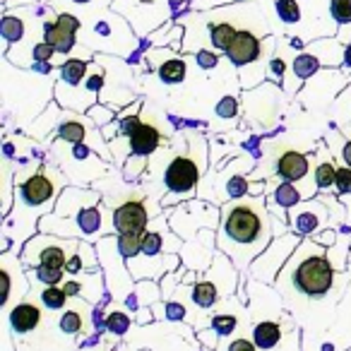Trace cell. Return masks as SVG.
Wrapping results in <instances>:
<instances>
[{
    "label": "cell",
    "mask_w": 351,
    "mask_h": 351,
    "mask_svg": "<svg viewBox=\"0 0 351 351\" xmlns=\"http://www.w3.org/2000/svg\"><path fill=\"white\" fill-rule=\"evenodd\" d=\"M269 243V215L265 212L263 197H250L221 212L219 245L239 265H248Z\"/></svg>",
    "instance_id": "cell-1"
},
{
    "label": "cell",
    "mask_w": 351,
    "mask_h": 351,
    "mask_svg": "<svg viewBox=\"0 0 351 351\" xmlns=\"http://www.w3.org/2000/svg\"><path fill=\"white\" fill-rule=\"evenodd\" d=\"M335 284V265L320 245L308 243V255L296 263L293 269V287L303 296H325Z\"/></svg>",
    "instance_id": "cell-2"
},
{
    "label": "cell",
    "mask_w": 351,
    "mask_h": 351,
    "mask_svg": "<svg viewBox=\"0 0 351 351\" xmlns=\"http://www.w3.org/2000/svg\"><path fill=\"white\" fill-rule=\"evenodd\" d=\"M274 51H277V39L272 34L267 39H260L255 32L239 29L234 41H231V46L226 49V58H229V63L236 70H243L258 65L265 56H274Z\"/></svg>",
    "instance_id": "cell-3"
},
{
    "label": "cell",
    "mask_w": 351,
    "mask_h": 351,
    "mask_svg": "<svg viewBox=\"0 0 351 351\" xmlns=\"http://www.w3.org/2000/svg\"><path fill=\"white\" fill-rule=\"evenodd\" d=\"M200 173V164L193 156H173L164 171V183L171 195H186L197 188Z\"/></svg>",
    "instance_id": "cell-4"
},
{
    "label": "cell",
    "mask_w": 351,
    "mask_h": 351,
    "mask_svg": "<svg viewBox=\"0 0 351 351\" xmlns=\"http://www.w3.org/2000/svg\"><path fill=\"white\" fill-rule=\"evenodd\" d=\"M152 68H156V77L166 87H178V84L186 82L188 75V58L186 56H178V51L173 49H152L147 53Z\"/></svg>",
    "instance_id": "cell-5"
},
{
    "label": "cell",
    "mask_w": 351,
    "mask_h": 351,
    "mask_svg": "<svg viewBox=\"0 0 351 351\" xmlns=\"http://www.w3.org/2000/svg\"><path fill=\"white\" fill-rule=\"evenodd\" d=\"M320 70H322V63L315 53H311L308 49L296 53L291 60V70H287V77H284V84H282L284 94H287V97H296L303 84L311 77H315Z\"/></svg>",
    "instance_id": "cell-6"
},
{
    "label": "cell",
    "mask_w": 351,
    "mask_h": 351,
    "mask_svg": "<svg viewBox=\"0 0 351 351\" xmlns=\"http://www.w3.org/2000/svg\"><path fill=\"white\" fill-rule=\"evenodd\" d=\"M17 195L25 200V205L29 207H46L56 195V186L51 181L49 176H46V169H39L34 176H29L25 183L20 186Z\"/></svg>",
    "instance_id": "cell-7"
},
{
    "label": "cell",
    "mask_w": 351,
    "mask_h": 351,
    "mask_svg": "<svg viewBox=\"0 0 351 351\" xmlns=\"http://www.w3.org/2000/svg\"><path fill=\"white\" fill-rule=\"evenodd\" d=\"M147 210L140 200H128L113 212V229L118 234H137V231L147 229Z\"/></svg>",
    "instance_id": "cell-8"
},
{
    "label": "cell",
    "mask_w": 351,
    "mask_h": 351,
    "mask_svg": "<svg viewBox=\"0 0 351 351\" xmlns=\"http://www.w3.org/2000/svg\"><path fill=\"white\" fill-rule=\"evenodd\" d=\"M325 207L320 202H308V205H296L291 212V229L298 236H311L325 226Z\"/></svg>",
    "instance_id": "cell-9"
},
{
    "label": "cell",
    "mask_w": 351,
    "mask_h": 351,
    "mask_svg": "<svg viewBox=\"0 0 351 351\" xmlns=\"http://www.w3.org/2000/svg\"><path fill=\"white\" fill-rule=\"evenodd\" d=\"M164 142V135L156 125L152 123H140V125L132 130V135L128 137V147L135 156H149L154 154L156 149L161 147Z\"/></svg>",
    "instance_id": "cell-10"
},
{
    "label": "cell",
    "mask_w": 351,
    "mask_h": 351,
    "mask_svg": "<svg viewBox=\"0 0 351 351\" xmlns=\"http://www.w3.org/2000/svg\"><path fill=\"white\" fill-rule=\"evenodd\" d=\"M308 171H311V156L301 154V152H296V149L284 152L277 159V176L282 181L298 183L306 178Z\"/></svg>",
    "instance_id": "cell-11"
},
{
    "label": "cell",
    "mask_w": 351,
    "mask_h": 351,
    "mask_svg": "<svg viewBox=\"0 0 351 351\" xmlns=\"http://www.w3.org/2000/svg\"><path fill=\"white\" fill-rule=\"evenodd\" d=\"M308 51L311 53H315L317 58H320L322 68H341V63H344V51L346 46L341 44L337 36H332V39H315L308 44Z\"/></svg>",
    "instance_id": "cell-12"
},
{
    "label": "cell",
    "mask_w": 351,
    "mask_h": 351,
    "mask_svg": "<svg viewBox=\"0 0 351 351\" xmlns=\"http://www.w3.org/2000/svg\"><path fill=\"white\" fill-rule=\"evenodd\" d=\"M89 70H92V63L87 58H65L58 70L56 87H80L89 75Z\"/></svg>",
    "instance_id": "cell-13"
},
{
    "label": "cell",
    "mask_w": 351,
    "mask_h": 351,
    "mask_svg": "<svg viewBox=\"0 0 351 351\" xmlns=\"http://www.w3.org/2000/svg\"><path fill=\"white\" fill-rule=\"evenodd\" d=\"M41 29H44V41H49V44L53 46V49L58 51L60 56H70V53H73L75 44H77V39H75L77 34H75V32L60 27L58 22H56V17H53V20H46Z\"/></svg>",
    "instance_id": "cell-14"
},
{
    "label": "cell",
    "mask_w": 351,
    "mask_h": 351,
    "mask_svg": "<svg viewBox=\"0 0 351 351\" xmlns=\"http://www.w3.org/2000/svg\"><path fill=\"white\" fill-rule=\"evenodd\" d=\"M0 34H3V41H5V51H10V46L22 44L27 36V20L22 17V12H3V20H0Z\"/></svg>",
    "instance_id": "cell-15"
},
{
    "label": "cell",
    "mask_w": 351,
    "mask_h": 351,
    "mask_svg": "<svg viewBox=\"0 0 351 351\" xmlns=\"http://www.w3.org/2000/svg\"><path fill=\"white\" fill-rule=\"evenodd\" d=\"M41 322V311L34 303H20L12 308L10 313V325L15 332H32Z\"/></svg>",
    "instance_id": "cell-16"
},
{
    "label": "cell",
    "mask_w": 351,
    "mask_h": 351,
    "mask_svg": "<svg viewBox=\"0 0 351 351\" xmlns=\"http://www.w3.org/2000/svg\"><path fill=\"white\" fill-rule=\"evenodd\" d=\"M207 27H210V29H207V41L212 44V49H215L217 53H226V49H229L231 41H234L236 32H239L236 25L231 20H219Z\"/></svg>",
    "instance_id": "cell-17"
},
{
    "label": "cell",
    "mask_w": 351,
    "mask_h": 351,
    "mask_svg": "<svg viewBox=\"0 0 351 351\" xmlns=\"http://www.w3.org/2000/svg\"><path fill=\"white\" fill-rule=\"evenodd\" d=\"M70 250H75V243H63V241H49L44 248L39 250V263L51 265V267H63L68 260L73 258Z\"/></svg>",
    "instance_id": "cell-18"
},
{
    "label": "cell",
    "mask_w": 351,
    "mask_h": 351,
    "mask_svg": "<svg viewBox=\"0 0 351 351\" xmlns=\"http://www.w3.org/2000/svg\"><path fill=\"white\" fill-rule=\"evenodd\" d=\"M75 226L80 229L82 236H97L104 226V210L99 205H89V207H82L80 215H75Z\"/></svg>",
    "instance_id": "cell-19"
},
{
    "label": "cell",
    "mask_w": 351,
    "mask_h": 351,
    "mask_svg": "<svg viewBox=\"0 0 351 351\" xmlns=\"http://www.w3.org/2000/svg\"><path fill=\"white\" fill-rule=\"evenodd\" d=\"M89 135L87 125H84V118H68L58 125L56 130V140L68 142V145H77V142H84Z\"/></svg>",
    "instance_id": "cell-20"
},
{
    "label": "cell",
    "mask_w": 351,
    "mask_h": 351,
    "mask_svg": "<svg viewBox=\"0 0 351 351\" xmlns=\"http://www.w3.org/2000/svg\"><path fill=\"white\" fill-rule=\"evenodd\" d=\"M301 200H303V193L296 188V183H291V181H282L277 188H274L272 202L279 207V210H293V207H296Z\"/></svg>",
    "instance_id": "cell-21"
},
{
    "label": "cell",
    "mask_w": 351,
    "mask_h": 351,
    "mask_svg": "<svg viewBox=\"0 0 351 351\" xmlns=\"http://www.w3.org/2000/svg\"><path fill=\"white\" fill-rule=\"evenodd\" d=\"M274 12H277L279 22L287 27H296L303 20V10L298 0H274Z\"/></svg>",
    "instance_id": "cell-22"
},
{
    "label": "cell",
    "mask_w": 351,
    "mask_h": 351,
    "mask_svg": "<svg viewBox=\"0 0 351 351\" xmlns=\"http://www.w3.org/2000/svg\"><path fill=\"white\" fill-rule=\"evenodd\" d=\"M253 337L260 349H272V346H277L279 337H282V330H279L277 322H260V325H255Z\"/></svg>",
    "instance_id": "cell-23"
},
{
    "label": "cell",
    "mask_w": 351,
    "mask_h": 351,
    "mask_svg": "<svg viewBox=\"0 0 351 351\" xmlns=\"http://www.w3.org/2000/svg\"><path fill=\"white\" fill-rule=\"evenodd\" d=\"M147 231H137V234H118V253L123 258H137L142 253V243H145Z\"/></svg>",
    "instance_id": "cell-24"
},
{
    "label": "cell",
    "mask_w": 351,
    "mask_h": 351,
    "mask_svg": "<svg viewBox=\"0 0 351 351\" xmlns=\"http://www.w3.org/2000/svg\"><path fill=\"white\" fill-rule=\"evenodd\" d=\"M84 116L89 118V121L94 123L97 128H104V125H108V123H113L118 118V111L113 106H108V104H104V101H97L94 106H89L87 108V113Z\"/></svg>",
    "instance_id": "cell-25"
},
{
    "label": "cell",
    "mask_w": 351,
    "mask_h": 351,
    "mask_svg": "<svg viewBox=\"0 0 351 351\" xmlns=\"http://www.w3.org/2000/svg\"><path fill=\"white\" fill-rule=\"evenodd\" d=\"M315 186L320 191H330L332 186H337V166L330 159L320 161L315 169Z\"/></svg>",
    "instance_id": "cell-26"
},
{
    "label": "cell",
    "mask_w": 351,
    "mask_h": 351,
    "mask_svg": "<svg viewBox=\"0 0 351 351\" xmlns=\"http://www.w3.org/2000/svg\"><path fill=\"white\" fill-rule=\"evenodd\" d=\"M215 113L219 118H224V121H236L241 113V99L234 97V94H226V97H221L219 101H217Z\"/></svg>",
    "instance_id": "cell-27"
},
{
    "label": "cell",
    "mask_w": 351,
    "mask_h": 351,
    "mask_svg": "<svg viewBox=\"0 0 351 351\" xmlns=\"http://www.w3.org/2000/svg\"><path fill=\"white\" fill-rule=\"evenodd\" d=\"M287 70H289L287 60H284L279 53H274L272 58H269V63H267V82H272V84H284V77H287Z\"/></svg>",
    "instance_id": "cell-28"
},
{
    "label": "cell",
    "mask_w": 351,
    "mask_h": 351,
    "mask_svg": "<svg viewBox=\"0 0 351 351\" xmlns=\"http://www.w3.org/2000/svg\"><path fill=\"white\" fill-rule=\"evenodd\" d=\"M330 17L339 25H351V0H330Z\"/></svg>",
    "instance_id": "cell-29"
},
{
    "label": "cell",
    "mask_w": 351,
    "mask_h": 351,
    "mask_svg": "<svg viewBox=\"0 0 351 351\" xmlns=\"http://www.w3.org/2000/svg\"><path fill=\"white\" fill-rule=\"evenodd\" d=\"M41 301H44V306L51 308V311H58V308H63L65 301H68V291L58 289V284H53V287H49L41 293Z\"/></svg>",
    "instance_id": "cell-30"
},
{
    "label": "cell",
    "mask_w": 351,
    "mask_h": 351,
    "mask_svg": "<svg viewBox=\"0 0 351 351\" xmlns=\"http://www.w3.org/2000/svg\"><path fill=\"white\" fill-rule=\"evenodd\" d=\"M193 298H195L197 306L210 308L217 301V287L212 282H200L195 287V291H193Z\"/></svg>",
    "instance_id": "cell-31"
},
{
    "label": "cell",
    "mask_w": 351,
    "mask_h": 351,
    "mask_svg": "<svg viewBox=\"0 0 351 351\" xmlns=\"http://www.w3.org/2000/svg\"><path fill=\"white\" fill-rule=\"evenodd\" d=\"M36 277L41 279L44 284H49V287H53V284H60V279H63L65 269L63 267H51V265H44L39 263V267H36Z\"/></svg>",
    "instance_id": "cell-32"
},
{
    "label": "cell",
    "mask_w": 351,
    "mask_h": 351,
    "mask_svg": "<svg viewBox=\"0 0 351 351\" xmlns=\"http://www.w3.org/2000/svg\"><path fill=\"white\" fill-rule=\"evenodd\" d=\"M56 53H58V51H56L49 41H36V44L32 46V63H49Z\"/></svg>",
    "instance_id": "cell-33"
},
{
    "label": "cell",
    "mask_w": 351,
    "mask_h": 351,
    "mask_svg": "<svg viewBox=\"0 0 351 351\" xmlns=\"http://www.w3.org/2000/svg\"><path fill=\"white\" fill-rule=\"evenodd\" d=\"M161 248H164V239H161L156 231H147L145 243H142V255H147V258H154V255L161 253Z\"/></svg>",
    "instance_id": "cell-34"
},
{
    "label": "cell",
    "mask_w": 351,
    "mask_h": 351,
    "mask_svg": "<svg viewBox=\"0 0 351 351\" xmlns=\"http://www.w3.org/2000/svg\"><path fill=\"white\" fill-rule=\"evenodd\" d=\"M195 63L200 65L202 70H217V65H219V56L212 53L210 49H197L195 51Z\"/></svg>",
    "instance_id": "cell-35"
},
{
    "label": "cell",
    "mask_w": 351,
    "mask_h": 351,
    "mask_svg": "<svg viewBox=\"0 0 351 351\" xmlns=\"http://www.w3.org/2000/svg\"><path fill=\"white\" fill-rule=\"evenodd\" d=\"M337 191H339L341 195L351 193V166L344 164L337 169Z\"/></svg>",
    "instance_id": "cell-36"
},
{
    "label": "cell",
    "mask_w": 351,
    "mask_h": 351,
    "mask_svg": "<svg viewBox=\"0 0 351 351\" xmlns=\"http://www.w3.org/2000/svg\"><path fill=\"white\" fill-rule=\"evenodd\" d=\"M212 327H215L219 335H231V332L236 330V317L231 315H217L215 320H212Z\"/></svg>",
    "instance_id": "cell-37"
},
{
    "label": "cell",
    "mask_w": 351,
    "mask_h": 351,
    "mask_svg": "<svg viewBox=\"0 0 351 351\" xmlns=\"http://www.w3.org/2000/svg\"><path fill=\"white\" fill-rule=\"evenodd\" d=\"M56 22H58L60 27H65V29L75 32V34L82 29V20L75 17V15H70V12H58V15H56Z\"/></svg>",
    "instance_id": "cell-38"
},
{
    "label": "cell",
    "mask_w": 351,
    "mask_h": 351,
    "mask_svg": "<svg viewBox=\"0 0 351 351\" xmlns=\"http://www.w3.org/2000/svg\"><path fill=\"white\" fill-rule=\"evenodd\" d=\"M60 327H63V332H80L82 330V317L77 315L75 311H70V313H65L63 315V320H60Z\"/></svg>",
    "instance_id": "cell-39"
},
{
    "label": "cell",
    "mask_w": 351,
    "mask_h": 351,
    "mask_svg": "<svg viewBox=\"0 0 351 351\" xmlns=\"http://www.w3.org/2000/svg\"><path fill=\"white\" fill-rule=\"evenodd\" d=\"M128 327H130V320H128L123 313H113V315L108 317V330H111V332H118V335H123Z\"/></svg>",
    "instance_id": "cell-40"
},
{
    "label": "cell",
    "mask_w": 351,
    "mask_h": 351,
    "mask_svg": "<svg viewBox=\"0 0 351 351\" xmlns=\"http://www.w3.org/2000/svg\"><path fill=\"white\" fill-rule=\"evenodd\" d=\"M226 191H229L231 197H241V195H245V193L250 191V186L245 183V178L236 176V178H231V181H229V188H226Z\"/></svg>",
    "instance_id": "cell-41"
},
{
    "label": "cell",
    "mask_w": 351,
    "mask_h": 351,
    "mask_svg": "<svg viewBox=\"0 0 351 351\" xmlns=\"http://www.w3.org/2000/svg\"><path fill=\"white\" fill-rule=\"evenodd\" d=\"M231 0H193V10H210L215 5H226ZM234 3H243V0H234Z\"/></svg>",
    "instance_id": "cell-42"
},
{
    "label": "cell",
    "mask_w": 351,
    "mask_h": 351,
    "mask_svg": "<svg viewBox=\"0 0 351 351\" xmlns=\"http://www.w3.org/2000/svg\"><path fill=\"white\" fill-rule=\"evenodd\" d=\"M84 269V260H82V255H77L75 253L73 258L68 260V265H65V272H73V274H77V272H82Z\"/></svg>",
    "instance_id": "cell-43"
},
{
    "label": "cell",
    "mask_w": 351,
    "mask_h": 351,
    "mask_svg": "<svg viewBox=\"0 0 351 351\" xmlns=\"http://www.w3.org/2000/svg\"><path fill=\"white\" fill-rule=\"evenodd\" d=\"M34 3H39V0H3V12H8V10H12V8H29V5H34Z\"/></svg>",
    "instance_id": "cell-44"
},
{
    "label": "cell",
    "mask_w": 351,
    "mask_h": 351,
    "mask_svg": "<svg viewBox=\"0 0 351 351\" xmlns=\"http://www.w3.org/2000/svg\"><path fill=\"white\" fill-rule=\"evenodd\" d=\"M255 346L258 344H250L248 339H236L229 351H255Z\"/></svg>",
    "instance_id": "cell-45"
},
{
    "label": "cell",
    "mask_w": 351,
    "mask_h": 351,
    "mask_svg": "<svg viewBox=\"0 0 351 351\" xmlns=\"http://www.w3.org/2000/svg\"><path fill=\"white\" fill-rule=\"evenodd\" d=\"M339 70L346 75V77H351V44L346 46V51H344V63H341Z\"/></svg>",
    "instance_id": "cell-46"
},
{
    "label": "cell",
    "mask_w": 351,
    "mask_h": 351,
    "mask_svg": "<svg viewBox=\"0 0 351 351\" xmlns=\"http://www.w3.org/2000/svg\"><path fill=\"white\" fill-rule=\"evenodd\" d=\"M341 159H344L346 166H351V140L344 145V149H341Z\"/></svg>",
    "instance_id": "cell-47"
},
{
    "label": "cell",
    "mask_w": 351,
    "mask_h": 351,
    "mask_svg": "<svg viewBox=\"0 0 351 351\" xmlns=\"http://www.w3.org/2000/svg\"><path fill=\"white\" fill-rule=\"evenodd\" d=\"M70 3H73V5H89L92 0H70Z\"/></svg>",
    "instance_id": "cell-48"
},
{
    "label": "cell",
    "mask_w": 351,
    "mask_h": 351,
    "mask_svg": "<svg viewBox=\"0 0 351 351\" xmlns=\"http://www.w3.org/2000/svg\"><path fill=\"white\" fill-rule=\"evenodd\" d=\"M39 5H44V8H46V5H51V0H39Z\"/></svg>",
    "instance_id": "cell-49"
}]
</instances>
